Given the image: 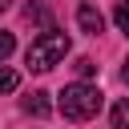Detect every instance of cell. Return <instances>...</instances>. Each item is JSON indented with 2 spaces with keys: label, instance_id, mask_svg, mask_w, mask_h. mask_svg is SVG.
<instances>
[{
  "label": "cell",
  "instance_id": "6da1fadb",
  "mask_svg": "<svg viewBox=\"0 0 129 129\" xmlns=\"http://www.w3.org/2000/svg\"><path fill=\"white\" fill-rule=\"evenodd\" d=\"M56 109H60L69 121H89V117L101 113V89L89 85V81H73V85H64Z\"/></svg>",
  "mask_w": 129,
  "mask_h": 129
},
{
  "label": "cell",
  "instance_id": "7a4b0ae2",
  "mask_svg": "<svg viewBox=\"0 0 129 129\" xmlns=\"http://www.w3.org/2000/svg\"><path fill=\"white\" fill-rule=\"evenodd\" d=\"M64 52H69V36L60 32V28H48V32H40L32 44H28V69L32 73H48L52 64H60L64 60Z\"/></svg>",
  "mask_w": 129,
  "mask_h": 129
},
{
  "label": "cell",
  "instance_id": "3957f363",
  "mask_svg": "<svg viewBox=\"0 0 129 129\" xmlns=\"http://www.w3.org/2000/svg\"><path fill=\"white\" fill-rule=\"evenodd\" d=\"M77 24H81V32L97 36V32L105 28V16L97 12V4H81V8H77Z\"/></svg>",
  "mask_w": 129,
  "mask_h": 129
},
{
  "label": "cell",
  "instance_id": "277c9868",
  "mask_svg": "<svg viewBox=\"0 0 129 129\" xmlns=\"http://www.w3.org/2000/svg\"><path fill=\"white\" fill-rule=\"evenodd\" d=\"M48 109H52V105H48V93H44V89H32V93L24 97V113H32V117H48Z\"/></svg>",
  "mask_w": 129,
  "mask_h": 129
},
{
  "label": "cell",
  "instance_id": "5b68a950",
  "mask_svg": "<svg viewBox=\"0 0 129 129\" xmlns=\"http://www.w3.org/2000/svg\"><path fill=\"white\" fill-rule=\"evenodd\" d=\"M24 20H28V24H40L44 32L52 28V12H48L44 4H28V8H24Z\"/></svg>",
  "mask_w": 129,
  "mask_h": 129
},
{
  "label": "cell",
  "instance_id": "8992f818",
  "mask_svg": "<svg viewBox=\"0 0 129 129\" xmlns=\"http://www.w3.org/2000/svg\"><path fill=\"white\" fill-rule=\"evenodd\" d=\"M109 121H113V129H129V97H121V101L113 105Z\"/></svg>",
  "mask_w": 129,
  "mask_h": 129
},
{
  "label": "cell",
  "instance_id": "52a82bcc",
  "mask_svg": "<svg viewBox=\"0 0 129 129\" xmlns=\"http://www.w3.org/2000/svg\"><path fill=\"white\" fill-rule=\"evenodd\" d=\"M16 85H20V73H16V69H8V64H0V97H4V93H12Z\"/></svg>",
  "mask_w": 129,
  "mask_h": 129
},
{
  "label": "cell",
  "instance_id": "ba28073f",
  "mask_svg": "<svg viewBox=\"0 0 129 129\" xmlns=\"http://www.w3.org/2000/svg\"><path fill=\"white\" fill-rule=\"evenodd\" d=\"M113 20H117V28L129 36V0H117V8H113Z\"/></svg>",
  "mask_w": 129,
  "mask_h": 129
},
{
  "label": "cell",
  "instance_id": "9c48e42d",
  "mask_svg": "<svg viewBox=\"0 0 129 129\" xmlns=\"http://www.w3.org/2000/svg\"><path fill=\"white\" fill-rule=\"evenodd\" d=\"M73 69H77V77H81V81H89V77L97 73V64H93V56H77V64H73Z\"/></svg>",
  "mask_w": 129,
  "mask_h": 129
},
{
  "label": "cell",
  "instance_id": "30bf717a",
  "mask_svg": "<svg viewBox=\"0 0 129 129\" xmlns=\"http://www.w3.org/2000/svg\"><path fill=\"white\" fill-rule=\"evenodd\" d=\"M12 48H16V40H12V32H0V64L12 56Z\"/></svg>",
  "mask_w": 129,
  "mask_h": 129
},
{
  "label": "cell",
  "instance_id": "8fae6325",
  "mask_svg": "<svg viewBox=\"0 0 129 129\" xmlns=\"http://www.w3.org/2000/svg\"><path fill=\"white\" fill-rule=\"evenodd\" d=\"M121 77H125V81H129V56H125V69H121Z\"/></svg>",
  "mask_w": 129,
  "mask_h": 129
},
{
  "label": "cell",
  "instance_id": "7c38bea8",
  "mask_svg": "<svg viewBox=\"0 0 129 129\" xmlns=\"http://www.w3.org/2000/svg\"><path fill=\"white\" fill-rule=\"evenodd\" d=\"M8 4H12V0H0V12H8Z\"/></svg>",
  "mask_w": 129,
  "mask_h": 129
}]
</instances>
